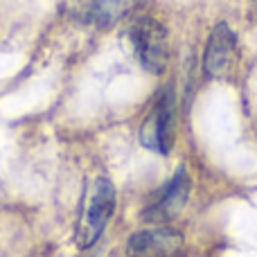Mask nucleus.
Instances as JSON below:
<instances>
[{"label": "nucleus", "instance_id": "obj_1", "mask_svg": "<svg viewBox=\"0 0 257 257\" xmlns=\"http://www.w3.org/2000/svg\"><path fill=\"white\" fill-rule=\"evenodd\" d=\"M117 208L115 185L106 176H95L88 183L79 205V217L75 226V246L79 250H90L106 232Z\"/></svg>", "mask_w": 257, "mask_h": 257}, {"label": "nucleus", "instance_id": "obj_2", "mask_svg": "<svg viewBox=\"0 0 257 257\" xmlns=\"http://www.w3.org/2000/svg\"><path fill=\"white\" fill-rule=\"evenodd\" d=\"M128 41L140 66L151 75H163L169 66V32L158 18L136 16L128 25Z\"/></svg>", "mask_w": 257, "mask_h": 257}, {"label": "nucleus", "instance_id": "obj_3", "mask_svg": "<svg viewBox=\"0 0 257 257\" xmlns=\"http://www.w3.org/2000/svg\"><path fill=\"white\" fill-rule=\"evenodd\" d=\"M174 128H176V95L172 86H165L140 126L142 147L163 156L169 154L174 145Z\"/></svg>", "mask_w": 257, "mask_h": 257}, {"label": "nucleus", "instance_id": "obj_4", "mask_svg": "<svg viewBox=\"0 0 257 257\" xmlns=\"http://www.w3.org/2000/svg\"><path fill=\"white\" fill-rule=\"evenodd\" d=\"M237 61H239V41L232 27L226 21H219L217 25L210 30L208 41L203 48V75L208 79H226L230 72L235 70Z\"/></svg>", "mask_w": 257, "mask_h": 257}, {"label": "nucleus", "instance_id": "obj_5", "mask_svg": "<svg viewBox=\"0 0 257 257\" xmlns=\"http://www.w3.org/2000/svg\"><path fill=\"white\" fill-rule=\"evenodd\" d=\"M192 194V178L185 167H178L174 176L165 183V187L156 194V199L142 210V219L149 223L172 221L190 201Z\"/></svg>", "mask_w": 257, "mask_h": 257}, {"label": "nucleus", "instance_id": "obj_6", "mask_svg": "<svg viewBox=\"0 0 257 257\" xmlns=\"http://www.w3.org/2000/svg\"><path fill=\"white\" fill-rule=\"evenodd\" d=\"M183 250H185L183 232L167 226L138 230L126 241L128 257H178L183 255Z\"/></svg>", "mask_w": 257, "mask_h": 257}, {"label": "nucleus", "instance_id": "obj_7", "mask_svg": "<svg viewBox=\"0 0 257 257\" xmlns=\"http://www.w3.org/2000/svg\"><path fill=\"white\" fill-rule=\"evenodd\" d=\"M142 0H86L84 12L90 23L97 27H111L131 16Z\"/></svg>", "mask_w": 257, "mask_h": 257}]
</instances>
